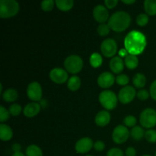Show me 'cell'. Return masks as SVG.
<instances>
[{
    "mask_svg": "<svg viewBox=\"0 0 156 156\" xmlns=\"http://www.w3.org/2000/svg\"><path fill=\"white\" fill-rule=\"evenodd\" d=\"M128 54H129V53H128L127 50L125 48L121 49V50L119 51V56H120V57H126Z\"/></svg>",
    "mask_w": 156,
    "mask_h": 156,
    "instance_id": "obj_43",
    "label": "cell"
},
{
    "mask_svg": "<svg viewBox=\"0 0 156 156\" xmlns=\"http://www.w3.org/2000/svg\"><path fill=\"white\" fill-rule=\"evenodd\" d=\"M41 111V105L37 102L28 103L24 108V114L27 117H34L39 114Z\"/></svg>",
    "mask_w": 156,
    "mask_h": 156,
    "instance_id": "obj_16",
    "label": "cell"
},
{
    "mask_svg": "<svg viewBox=\"0 0 156 156\" xmlns=\"http://www.w3.org/2000/svg\"><path fill=\"white\" fill-rule=\"evenodd\" d=\"M116 82L120 85H125L126 86L129 82V79L126 74H120L116 78Z\"/></svg>",
    "mask_w": 156,
    "mask_h": 156,
    "instance_id": "obj_34",
    "label": "cell"
},
{
    "mask_svg": "<svg viewBox=\"0 0 156 156\" xmlns=\"http://www.w3.org/2000/svg\"><path fill=\"white\" fill-rule=\"evenodd\" d=\"M145 138L149 143H156V130L155 129H148L145 133Z\"/></svg>",
    "mask_w": 156,
    "mask_h": 156,
    "instance_id": "obj_29",
    "label": "cell"
},
{
    "mask_svg": "<svg viewBox=\"0 0 156 156\" xmlns=\"http://www.w3.org/2000/svg\"><path fill=\"white\" fill-rule=\"evenodd\" d=\"M110 28L109 25L106 24H101L97 28V32L100 36H107L108 34L110 33Z\"/></svg>",
    "mask_w": 156,
    "mask_h": 156,
    "instance_id": "obj_31",
    "label": "cell"
},
{
    "mask_svg": "<svg viewBox=\"0 0 156 156\" xmlns=\"http://www.w3.org/2000/svg\"><path fill=\"white\" fill-rule=\"evenodd\" d=\"M123 152L119 148H112L107 152V156H123Z\"/></svg>",
    "mask_w": 156,
    "mask_h": 156,
    "instance_id": "obj_36",
    "label": "cell"
},
{
    "mask_svg": "<svg viewBox=\"0 0 156 156\" xmlns=\"http://www.w3.org/2000/svg\"><path fill=\"white\" fill-rule=\"evenodd\" d=\"M143 156H152V155H143Z\"/></svg>",
    "mask_w": 156,
    "mask_h": 156,
    "instance_id": "obj_46",
    "label": "cell"
},
{
    "mask_svg": "<svg viewBox=\"0 0 156 156\" xmlns=\"http://www.w3.org/2000/svg\"><path fill=\"white\" fill-rule=\"evenodd\" d=\"M115 77L112 73L105 72L99 75L98 78V84L102 88H108L112 86L115 82Z\"/></svg>",
    "mask_w": 156,
    "mask_h": 156,
    "instance_id": "obj_13",
    "label": "cell"
},
{
    "mask_svg": "<svg viewBox=\"0 0 156 156\" xmlns=\"http://www.w3.org/2000/svg\"><path fill=\"white\" fill-rule=\"evenodd\" d=\"M150 96L153 100L156 101V80L154 81L150 86V90H149Z\"/></svg>",
    "mask_w": 156,
    "mask_h": 156,
    "instance_id": "obj_39",
    "label": "cell"
},
{
    "mask_svg": "<svg viewBox=\"0 0 156 156\" xmlns=\"http://www.w3.org/2000/svg\"><path fill=\"white\" fill-rule=\"evenodd\" d=\"M130 23V15L124 11H118L110 17L108 24L114 31L121 32L127 29Z\"/></svg>",
    "mask_w": 156,
    "mask_h": 156,
    "instance_id": "obj_2",
    "label": "cell"
},
{
    "mask_svg": "<svg viewBox=\"0 0 156 156\" xmlns=\"http://www.w3.org/2000/svg\"><path fill=\"white\" fill-rule=\"evenodd\" d=\"M129 135H130V133H129L126 126H123V125H118L114 128V131H113V141L117 144H122V143H124L125 142H126Z\"/></svg>",
    "mask_w": 156,
    "mask_h": 156,
    "instance_id": "obj_8",
    "label": "cell"
},
{
    "mask_svg": "<svg viewBox=\"0 0 156 156\" xmlns=\"http://www.w3.org/2000/svg\"><path fill=\"white\" fill-rule=\"evenodd\" d=\"M50 78L56 84H63L68 79V73L61 68H54L50 71Z\"/></svg>",
    "mask_w": 156,
    "mask_h": 156,
    "instance_id": "obj_11",
    "label": "cell"
},
{
    "mask_svg": "<svg viewBox=\"0 0 156 156\" xmlns=\"http://www.w3.org/2000/svg\"><path fill=\"white\" fill-rule=\"evenodd\" d=\"M147 45L146 37L143 33L136 30H131L124 39L125 49L129 54L140 55L144 51Z\"/></svg>",
    "mask_w": 156,
    "mask_h": 156,
    "instance_id": "obj_1",
    "label": "cell"
},
{
    "mask_svg": "<svg viewBox=\"0 0 156 156\" xmlns=\"http://www.w3.org/2000/svg\"><path fill=\"white\" fill-rule=\"evenodd\" d=\"M109 66L111 71L114 73H116V74L120 75V73L124 69L123 60L120 56H114V57H113L111 59V61H110Z\"/></svg>",
    "mask_w": 156,
    "mask_h": 156,
    "instance_id": "obj_15",
    "label": "cell"
},
{
    "mask_svg": "<svg viewBox=\"0 0 156 156\" xmlns=\"http://www.w3.org/2000/svg\"><path fill=\"white\" fill-rule=\"evenodd\" d=\"M13 136V132L11 127L8 125L0 124V139L2 141H9Z\"/></svg>",
    "mask_w": 156,
    "mask_h": 156,
    "instance_id": "obj_18",
    "label": "cell"
},
{
    "mask_svg": "<svg viewBox=\"0 0 156 156\" xmlns=\"http://www.w3.org/2000/svg\"><path fill=\"white\" fill-rule=\"evenodd\" d=\"M12 149L15 152H21V145L18 144V143H15V144L12 145Z\"/></svg>",
    "mask_w": 156,
    "mask_h": 156,
    "instance_id": "obj_42",
    "label": "cell"
},
{
    "mask_svg": "<svg viewBox=\"0 0 156 156\" xmlns=\"http://www.w3.org/2000/svg\"><path fill=\"white\" fill-rule=\"evenodd\" d=\"M101 53L105 57H114L117 51V44L114 39H105L101 45Z\"/></svg>",
    "mask_w": 156,
    "mask_h": 156,
    "instance_id": "obj_7",
    "label": "cell"
},
{
    "mask_svg": "<svg viewBox=\"0 0 156 156\" xmlns=\"http://www.w3.org/2000/svg\"><path fill=\"white\" fill-rule=\"evenodd\" d=\"M136 95H137V98H138L140 100L145 101V100H147V99L149 98V96H150V93H149L148 91H146V90L143 89V90H140V91H139Z\"/></svg>",
    "mask_w": 156,
    "mask_h": 156,
    "instance_id": "obj_37",
    "label": "cell"
},
{
    "mask_svg": "<svg viewBox=\"0 0 156 156\" xmlns=\"http://www.w3.org/2000/svg\"><path fill=\"white\" fill-rule=\"evenodd\" d=\"M21 110H22V108H21V105H18V104H13V105L9 107V111L11 115L14 116V117H17V116L21 114Z\"/></svg>",
    "mask_w": 156,
    "mask_h": 156,
    "instance_id": "obj_32",
    "label": "cell"
},
{
    "mask_svg": "<svg viewBox=\"0 0 156 156\" xmlns=\"http://www.w3.org/2000/svg\"><path fill=\"white\" fill-rule=\"evenodd\" d=\"M54 3L53 0H44L41 2V9L44 12H50L54 7Z\"/></svg>",
    "mask_w": 156,
    "mask_h": 156,
    "instance_id": "obj_30",
    "label": "cell"
},
{
    "mask_svg": "<svg viewBox=\"0 0 156 156\" xmlns=\"http://www.w3.org/2000/svg\"><path fill=\"white\" fill-rule=\"evenodd\" d=\"M118 3V1L117 0H105V4L108 9H114L116 5Z\"/></svg>",
    "mask_w": 156,
    "mask_h": 156,
    "instance_id": "obj_40",
    "label": "cell"
},
{
    "mask_svg": "<svg viewBox=\"0 0 156 156\" xmlns=\"http://www.w3.org/2000/svg\"><path fill=\"white\" fill-rule=\"evenodd\" d=\"M55 3L56 7L63 12L69 11L74 5V2L73 0H56Z\"/></svg>",
    "mask_w": 156,
    "mask_h": 156,
    "instance_id": "obj_21",
    "label": "cell"
},
{
    "mask_svg": "<svg viewBox=\"0 0 156 156\" xmlns=\"http://www.w3.org/2000/svg\"><path fill=\"white\" fill-rule=\"evenodd\" d=\"M27 97L32 101H41L42 98V88L38 82H33L30 83L27 88Z\"/></svg>",
    "mask_w": 156,
    "mask_h": 156,
    "instance_id": "obj_10",
    "label": "cell"
},
{
    "mask_svg": "<svg viewBox=\"0 0 156 156\" xmlns=\"http://www.w3.org/2000/svg\"><path fill=\"white\" fill-rule=\"evenodd\" d=\"M140 124L143 127H154L156 125V111L153 108H146L143 110L140 116Z\"/></svg>",
    "mask_w": 156,
    "mask_h": 156,
    "instance_id": "obj_6",
    "label": "cell"
},
{
    "mask_svg": "<svg viewBox=\"0 0 156 156\" xmlns=\"http://www.w3.org/2000/svg\"><path fill=\"white\" fill-rule=\"evenodd\" d=\"M93 148H94L96 151H98V152H102V151L105 149V144L104 142L98 140V141H96L95 143H94Z\"/></svg>",
    "mask_w": 156,
    "mask_h": 156,
    "instance_id": "obj_38",
    "label": "cell"
},
{
    "mask_svg": "<svg viewBox=\"0 0 156 156\" xmlns=\"http://www.w3.org/2000/svg\"><path fill=\"white\" fill-rule=\"evenodd\" d=\"M155 156H156V152H155Z\"/></svg>",
    "mask_w": 156,
    "mask_h": 156,
    "instance_id": "obj_48",
    "label": "cell"
},
{
    "mask_svg": "<svg viewBox=\"0 0 156 156\" xmlns=\"http://www.w3.org/2000/svg\"><path fill=\"white\" fill-rule=\"evenodd\" d=\"M93 16L95 21L101 24H105L109 18V12L106 7L102 5H98L94 8L93 10Z\"/></svg>",
    "mask_w": 156,
    "mask_h": 156,
    "instance_id": "obj_12",
    "label": "cell"
},
{
    "mask_svg": "<svg viewBox=\"0 0 156 156\" xmlns=\"http://www.w3.org/2000/svg\"><path fill=\"white\" fill-rule=\"evenodd\" d=\"M25 154L26 156H43L42 150L37 145H30L27 146Z\"/></svg>",
    "mask_w": 156,
    "mask_h": 156,
    "instance_id": "obj_26",
    "label": "cell"
},
{
    "mask_svg": "<svg viewBox=\"0 0 156 156\" xmlns=\"http://www.w3.org/2000/svg\"><path fill=\"white\" fill-rule=\"evenodd\" d=\"M136 96L135 88L130 85H126L120 90L118 94V99L122 104L126 105L132 101Z\"/></svg>",
    "mask_w": 156,
    "mask_h": 156,
    "instance_id": "obj_9",
    "label": "cell"
},
{
    "mask_svg": "<svg viewBox=\"0 0 156 156\" xmlns=\"http://www.w3.org/2000/svg\"><path fill=\"white\" fill-rule=\"evenodd\" d=\"M123 3H125V4H127V5H131V4H133V3H135L136 2V1L135 0H123Z\"/></svg>",
    "mask_w": 156,
    "mask_h": 156,
    "instance_id": "obj_44",
    "label": "cell"
},
{
    "mask_svg": "<svg viewBox=\"0 0 156 156\" xmlns=\"http://www.w3.org/2000/svg\"><path fill=\"white\" fill-rule=\"evenodd\" d=\"M19 11V4L15 0H1L0 1V17L9 18L17 15Z\"/></svg>",
    "mask_w": 156,
    "mask_h": 156,
    "instance_id": "obj_3",
    "label": "cell"
},
{
    "mask_svg": "<svg viewBox=\"0 0 156 156\" xmlns=\"http://www.w3.org/2000/svg\"><path fill=\"white\" fill-rule=\"evenodd\" d=\"M149 16L145 13H141L136 17V23L139 26L144 27L149 22Z\"/></svg>",
    "mask_w": 156,
    "mask_h": 156,
    "instance_id": "obj_28",
    "label": "cell"
},
{
    "mask_svg": "<svg viewBox=\"0 0 156 156\" xmlns=\"http://www.w3.org/2000/svg\"><path fill=\"white\" fill-rule=\"evenodd\" d=\"M144 9L147 15H156V0H146L144 2Z\"/></svg>",
    "mask_w": 156,
    "mask_h": 156,
    "instance_id": "obj_25",
    "label": "cell"
},
{
    "mask_svg": "<svg viewBox=\"0 0 156 156\" xmlns=\"http://www.w3.org/2000/svg\"><path fill=\"white\" fill-rule=\"evenodd\" d=\"M95 123L99 126H105L111 121V114L107 111H101L95 117Z\"/></svg>",
    "mask_w": 156,
    "mask_h": 156,
    "instance_id": "obj_17",
    "label": "cell"
},
{
    "mask_svg": "<svg viewBox=\"0 0 156 156\" xmlns=\"http://www.w3.org/2000/svg\"><path fill=\"white\" fill-rule=\"evenodd\" d=\"M12 156H26V155H24L22 152H14V154Z\"/></svg>",
    "mask_w": 156,
    "mask_h": 156,
    "instance_id": "obj_45",
    "label": "cell"
},
{
    "mask_svg": "<svg viewBox=\"0 0 156 156\" xmlns=\"http://www.w3.org/2000/svg\"><path fill=\"white\" fill-rule=\"evenodd\" d=\"M68 88L72 91H76L79 89L81 86V79L79 76H73L70 78L67 82Z\"/></svg>",
    "mask_w": 156,
    "mask_h": 156,
    "instance_id": "obj_22",
    "label": "cell"
},
{
    "mask_svg": "<svg viewBox=\"0 0 156 156\" xmlns=\"http://www.w3.org/2000/svg\"><path fill=\"white\" fill-rule=\"evenodd\" d=\"M126 156H136V150L133 147H128L125 152Z\"/></svg>",
    "mask_w": 156,
    "mask_h": 156,
    "instance_id": "obj_41",
    "label": "cell"
},
{
    "mask_svg": "<svg viewBox=\"0 0 156 156\" xmlns=\"http://www.w3.org/2000/svg\"><path fill=\"white\" fill-rule=\"evenodd\" d=\"M123 123L126 127H134V126L136 124V118L133 116L129 115L125 117Z\"/></svg>",
    "mask_w": 156,
    "mask_h": 156,
    "instance_id": "obj_33",
    "label": "cell"
},
{
    "mask_svg": "<svg viewBox=\"0 0 156 156\" xmlns=\"http://www.w3.org/2000/svg\"><path fill=\"white\" fill-rule=\"evenodd\" d=\"M124 63L126 66L129 69H135L139 65V59L138 57L135 55L128 54L125 57Z\"/></svg>",
    "mask_w": 156,
    "mask_h": 156,
    "instance_id": "obj_19",
    "label": "cell"
},
{
    "mask_svg": "<svg viewBox=\"0 0 156 156\" xmlns=\"http://www.w3.org/2000/svg\"><path fill=\"white\" fill-rule=\"evenodd\" d=\"M94 146V143L91 139L88 137H84L80 139L79 141L76 143L75 149L78 153L85 154L89 152Z\"/></svg>",
    "mask_w": 156,
    "mask_h": 156,
    "instance_id": "obj_14",
    "label": "cell"
},
{
    "mask_svg": "<svg viewBox=\"0 0 156 156\" xmlns=\"http://www.w3.org/2000/svg\"><path fill=\"white\" fill-rule=\"evenodd\" d=\"M103 62L101 55L98 53H93L90 56V64L94 68H98Z\"/></svg>",
    "mask_w": 156,
    "mask_h": 156,
    "instance_id": "obj_27",
    "label": "cell"
},
{
    "mask_svg": "<svg viewBox=\"0 0 156 156\" xmlns=\"http://www.w3.org/2000/svg\"><path fill=\"white\" fill-rule=\"evenodd\" d=\"M10 115L11 114L9 113V110H6L3 106L0 107V121L2 123L9 120Z\"/></svg>",
    "mask_w": 156,
    "mask_h": 156,
    "instance_id": "obj_35",
    "label": "cell"
},
{
    "mask_svg": "<svg viewBox=\"0 0 156 156\" xmlns=\"http://www.w3.org/2000/svg\"><path fill=\"white\" fill-rule=\"evenodd\" d=\"M18 97V91L13 88H9L5 90L2 94L3 100L6 102H13L17 100Z\"/></svg>",
    "mask_w": 156,
    "mask_h": 156,
    "instance_id": "obj_20",
    "label": "cell"
},
{
    "mask_svg": "<svg viewBox=\"0 0 156 156\" xmlns=\"http://www.w3.org/2000/svg\"><path fill=\"white\" fill-rule=\"evenodd\" d=\"M145 133H146V132L144 131V129L140 126H134L130 131L131 137L136 141L141 140L143 138V136H145Z\"/></svg>",
    "mask_w": 156,
    "mask_h": 156,
    "instance_id": "obj_23",
    "label": "cell"
},
{
    "mask_svg": "<svg viewBox=\"0 0 156 156\" xmlns=\"http://www.w3.org/2000/svg\"><path fill=\"white\" fill-rule=\"evenodd\" d=\"M117 98L115 93L112 91H104L99 94V101L102 107L107 110H114L117 105Z\"/></svg>",
    "mask_w": 156,
    "mask_h": 156,
    "instance_id": "obj_4",
    "label": "cell"
},
{
    "mask_svg": "<svg viewBox=\"0 0 156 156\" xmlns=\"http://www.w3.org/2000/svg\"><path fill=\"white\" fill-rule=\"evenodd\" d=\"M133 83L136 88H143L146 84V77L142 73H136L133 78Z\"/></svg>",
    "mask_w": 156,
    "mask_h": 156,
    "instance_id": "obj_24",
    "label": "cell"
},
{
    "mask_svg": "<svg viewBox=\"0 0 156 156\" xmlns=\"http://www.w3.org/2000/svg\"><path fill=\"white\" fill-rule=\"evenodd\" d=\"M64 66L68 73L76 74L82 70L83 61L82 58L77 55H70L64 61Z\"/></svg>",
    "mask_w": 156,
    "mask_h": 156,
    "instance_id": "obj_5",
    "label": "cell"
},
{
    "mask_svg": "<svg viewBox=\"0 0 156 156\" xmlns=\"http://www.w3.org/2000/svg\"><path fill=\"white\" fill-rule=\"evenodd\" d=\"M85 156H93V155H85Z\"/></svg>",
    "mask_w": 156,
    "mask_h": 156,
    "instance_id": "obj_47",
    "label": "cell"
}]
</instances>
